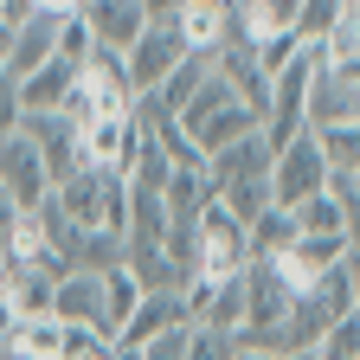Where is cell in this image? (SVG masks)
I'll list each match as a JSON object with an SVG mask.
<instances>
[{
  "mask_svg": "<svg viewBox=\"0 0 360 360\" xmlns=\"http://www.w3.org/2000/svg\"><path fill=\"white\" fill-rule=\"evenodd\" d=\"M174 129L193 142V155H200V161H212L219 148L245 142V135H251V129H264V122H257V110H245V103H238V90L225 84L219 71H206V84L187 97V110L174 116Z\"/></svg>",
  "mask_w": 360,
  "mask_h": 360,
  "instance_id": "cell-1",
  "label": "cell"
},
{
  "mask_svg": "<svg viewBox=\"0 0 360 360\" xmlns=\"http://www.w3.org/2000/svg\"><path fill=\"white\" fill-rule=\"evenodd\" d=\"M52 200L65 206V219L77 225V232H110V238L129 245V180L122 174L84 167V174L65 180V187H52Z\"/></svg>",
  "mask_w": 360,
  "mask_h": 360,
  "instance_id": "cell-2",
  "label": "cell"
},
{
  "mask_svg": "<svg viewBox=\"0 0 360 360\" xmlns=\"http://www.w3.org/2000/svg\"><path fill=\"white\" fill-rule=\"evenodd\" d=\"M245 270H251V232L219 200H206L193 212V283H232Z\"/></svg>",
  "mask_w": 360,
  "mask_h": 360,
  "instance_id": "cell-3",
  "label": "cell"
},
{
  "mask_svg": "<svg viewBox=\"0 0 360 360\" xmlns=\"http://www.w3.org/2000/svg\"><path fill=\"white\" fill-rule=\"evenodd\" d=\"M335 187V167L322 161V142L302 129V135H290V142L270 155V200H277L283 212L290 206H302V200H315V193H328Z\"/></svg>",
  "mask_w": 360,
  "mask_h": 360,
  "instance_id": "cell-4",
  "label": "cell"
},
{
  "mask_svg": "<svg viewBox=\"0 0 360 360\" xmlns=\"http://www.w3.org/2000/svg\"><path fill=\"white\" fill-rule=\"evenodd\" d=\"M315 65H322V45H302V52L270 77V103H264V142L270 148H283L290 135H302V110H309Z\"/></svg>",
  "mask_w": 360,
  "mask_h": 360,
  "instance_id": "cell-5",
  "label": "cell"
},
{
  "mask_svg": "<svg viewBox=\"0 0 360 360\" xmlns=\"http://www.w3.org/2000/svg\"><path fill=\"white\" fill-rule=\"evenodd\" d=\"M180 58H187V45L174 39V26H167V20H148V26H142V39H135L129 52H122L129 90H135V97H148V90H161V84L174 77V65H180Z\"/></svg>",
  "mask_w": 360,
  "mask_h": 360,
  "instance_id": "cell-6",
  "label": "cell"
},
{
  "mask_svg": "<svg viewBox=\"0 0 360 360\" xmlns=\"http://www.w3.org/2000/svg\"><path fill=\"white\" fill-rule=\"evenodd\" d=\"M0 187H7V200H13L20 212H32L45 193H52V174H45V155L26 142L20 129L7 135V142H0Z\"/></svg>",
  "mask_w": 360,
  "mask_h": 360,
  "instance_id": "cell-7",
  "label": "cell"
},
{
  "mask_svg": "<svg viewBox=\"0 0 360 360\" xmlns=\"http://www.w3.org/2000/svg\"><path fill=\"white\" fill-rule=\"evenodd\" d=\"M20 135L45 155V174H52V187H65L71 174H84V148H77V122L65 116H20Z\"/></svg>",
  "mask_w": 360,
  "mask_h": 360,
  "instance_id": "cell-8",
  "label": "cell"
},
{
  "mask_svg": "<svg viewBox=\"0 0 360 360\" xmlns=\"http://www.w3.org/2000/svg\"><path fill=\"white\" fill-rule=\"evenodd\" d=\"M270 148L264 142V129H251L245 142H232V148H219L212 161H206V174H212V193H232V187H257V180H270Z\"/></svg>",
  "mask_w": 360,
  "mask_h": 360,
  "instance_id": "cell-9",
  "label": "cell"
},
{
  "mask_svg": "<svg viewBox=\"0 0 360 360\" xmlns=\"http://www.w3.org/2000/svg\"><path fill=\"white\" fill-rule=\"evenodd\" d=\"M180 328H193V309H187V296H142L135 302V315L122 322V347H148V341H161V335H180Z\"/></svg>",
  "mask_w": 360,
  "mask_h": 360,
  "instance_id": "cell-10",
  "label": "cell"
},
{
  "mask_svg": "<svg viewBox=\"0 0 360 360\" xmlns=\"http://www.w3.org/2000/svg\"><path fill=\"white\" fill-rule=\"evenodd\" d=\"M84 26H90V39L103 52H129L142 39L148 13H142V0H84Z\"/></svg>",
  "mask_w": 360,
  "mask_h": 360,
  "instance_id": "cell-11",
  "label": "cell"
},
{
  "mask_svg": "<svg viewBox=\"0 0 360 360\" xmlns=\"http://www.w3.org/2000/svg\"><path fill=\"white\" fill-rule=\"evenodd\" d=\"M52 45H58V13H32L26 26H13V52H7V71L13 84H26L39 65H52Z\"/></svg>",
  "mask_w": 360,
  "mask_h": 360,
  "instance_id": "cell-12",
  "label": "cell"
},
{
  "mask_svg": "<svg viewBox=\"0 0 360 360\" xmlns=\"http://www.w3.org/2000/svg\"><path fill=\"white\" fill-rule=\"evenodd\" d=\"M52 315L71 328H97L103 335V277H90V270H71V277L52 290Z\"/></svg>",
  "mask_w": 360,
  "mask_h": 360,
  "instance_id": "cell-13",
  "label": "cell"
},
{
  "mask_svg": "<svg viewBox=\"0 0 360 360\" xmlns=\"http://www.w3.org/2000/svg\"><path fill=\"white\" fill-rule=\"evenodd\" d=\"M77 148H84V167L122 174V155H129V116H90V122L77 129Z\"/></svg>",
  "mask_w": 360,
  "mask_h": 360,
  "instance_id": "cell-14",
  "label": "cell"
},
{
  "mask_svg": "<svg viewBox=\"0 0 360 360\" xmlns=\"http://www.w3.org/2000/svg\"><path fill=\"white\" fill-rule=\"evenodd\" d=\"M71 84H77V65H65V58L39 65V71L20 84V116H58L65 97H71Z\"/></svg>",
  "mask_w": 360,
  "mask_h": 360,
  "instance_id": "cell-15",
  "label": "cell"
},
{
  "mask_svg": "<svg viewBox=\"0 0 360 360\" xmlns=\"http://www.w3.org/2000/svg\"><path fill=\"white\" fill-rule=\"evenodd\" d=\"M290 225L302 238H347V206H341V193L328 187V193H315V200H302V206H290Z\"/></svg>",
  "mask_w": 360,
  "mask_h": 360,
  "instance_id": "cell-16",
  "label": "cell"
},
{
  "mask_svg": "<svg viewBox=\"0 0 360 360\" xmlns=\"http://www.w3.org/2000/svg\"><path fill=\"white\" fill-rule=\"evenodd\" d=\"M0 290H7V302H13V315H20V322H32V315H52V277H45V270H7V283H0Z\"/></svg>",
  "mask_w": 360,
  "mask_h": 360,
  "instance_id": "cell-17",
  "label": "cell"
},
{
  "mask_svg": "<svg viewBox=\"0 0 360 360\" xmlns=\"http://www.w3.org/2000/svg\"><path fill=\"white\" fill-rule=\"evenodd\" d=\"M135 302H142V290H135V277L116 264V270H103V341H116L122 335V322L135 315Z\"/></svg>",
  "mask_w": 360,
  "mask_h": 360,
  "instance_id": "cell-18",
  "label": "cell"
},
{
  "mask_svg": "<svg viewBox=\"0 0 360 360\" xmlns=\"http://www.w3.org/2000/svg\"><path fill=\"white\" fill-rule=\"evenodd\" d=\"M322 142V161L335 167V180H360V122H341V129H309Z\"/></svg>",
  "mask_w": 360,
  "mask_h": 360,
  "instance_id": "cell-19",
  "label": "cell"
},
{
  "mask_svg": "<svg viewBox=\"0 0 360 360\" xmlns=\"http://www.w3.org/2000/svg\"><path fill=\"white\" fill-rule=\"evenodd\" d=\"M167 212H180V219H193L206 200H212V174L206 167H174V180H167Z\"/></svg>",
  "mask_w": 360,
  "mask_h": 360,
  "instance_id": "cell-20",
  "label": "cell"
},
{
  "mask_svg": "<svg viewBox=\"0 0 360 360\" xmlns=\"http://www.w3.org/2000/svg\"><path fill=\"white\" fill-rule=\"evenodd\" d=\"M341 13H347V0H296V26H290V32H296L302 45H322Z\"/></svg>",
  "mask_w": 360,
  "mask_h": 360,
  "instance_id": "cell-21",
  "label": "cell"
},
{
  "mask_svg": "<svg viewBox=\"0 0 360 360\" xmlns=\"http://www.w3.org/2000/svg\"><path fill=\"white\" fill-rule=\"evenodd\" d=\"M290 245H296V225H290V212H283V206H277V212H264V219L251 225V257H257V264L283 257Z\"/></svg>",
  "mask_w": 360,
  "mask_h": 360,
  "instance_id": "cell-22",
  "label": "cell"
},
{
  "mask_svg": "<svg viewBox=\"0 0 360 360\" xmlns=\"http://www.w3.org/2000/svg\"><path fill=\"white\" fill-rule=\"evenodd\" d=\"M322 58L341 65V58H360V0H347V13L335 20V32L322 39Z\"/></svg>",
  "mask_w": 360,
  "mask_h": 360,
  "instance_id": "cell-23",
  "label": "cell"
},
{
  "mask_svg": "<svg viewBox=\"0 0 360 360\" xmlns=\"http://www.w3.org/2000/svg\"><path fill=\"white\" fill-rule=\"evenodd\" d=\"M90 52H97V39H90L84 13H65V20H58V45H52V58H65V65H84Z\"/></svg>",
  "mask_w": 360,
  "mask_h": 360,
  "instance_id": "cell-24",
  "label": "cell"
},
{
  "mask_svg": "<svg viewBox=\"0 0 360 360\" xmlns=\"http://www.w3.org/2000/svg\"><path fill=\"white\" fill-rule=\"evenodd\" d=\"M296 52H302V39H296V32H277V39L251 45V58H257V71H264V77H277V71H283V65H290Z\"/></svg>",
  "mask_w": 360,
  "mask_h": 360,
  "instance_id": "cell-25",
  "label": "cell"
},
{
  "mask_svg": "<svg viewBox=\"0 0 360 360\" xmlns=\"http://www.w3.org/2000/svg\"><path fill=\"white\" fill-rule=\"evenodd\" d=\"M232 354H238L232 335H212V328H193L187 335V360H232Z\"/></svg>",
  "mask_w": 360,
  "mask_h": 360,
  "instance_id": "cell-26",
  "label": "cell"
},
{
  "mask_svg": "<svg viewBox=\"0 0 360 360\" xmlns=\"http://www.w3.org/2000/svg\"><path fill=\"white\" fill-rule=\"evenodd\" d=\"M187 335H193V328L161 335V341H148V347H135V360H187Z\"/></svg>",
  "mask_w": 360,
  "mask_h": 360,
  "instance_id": "cell-27",
  "label": "cell"
},
{
  "mask_svg": "<svg viewBox=\"0 0 360 360\" xmlns=\"http://www.w3.org/2000/svg\"><path fill=\"white\" fill-rule=\"evenodd\" d=\"M13 129H20V84L0 71V142H7Z\"/></svg>",
  "mask_w": 360,
  "mask_h": 360,
  "instance_id": "cell-28",
  "label": "cell"
},
{
  "mask_svg": "<svg viewBox=\"0 0 360 360\" xmlns=\"http://www.w3.org/2000/svg\"><path fill=\"white\" fill-rule=\"evenodd\" d=\"M335 193H341V206H347V251H360V193L347 187V180H335Z\"/></svg>",
  "mask_w": 360,
  "mask_h": 360,
  "instance_id": "cell-29",
  "label": "cell"
},
{
  "mask_svg": "<svg viewBox=\"0 0 360 360\" xmlns=\"http://www.w3.org/2000/svg\"><path fill=\"white\" fill-rule=\"evenodd\" d=\"M13 219H20V206L7 200V187H0V245H7V232H13Z\"/></svg>",
  "mask_w": 360,
  "mask_h": 360,
  "instance_id": "cell-30",
  "label": "cell"
},
{
  "mask_svg": "<svg viewBox=\"0 0 360 360\" xmlns=\"http://www.w3.org/2000/svg\"><path fill=\"white\" fill-rule=\"evenodd\" d=\"M7 52H13V26L0 20V65H7Z\"/></svg>",
  "mask_w": 360,
  "mask_h": 360,
  "instance_id": "cell-31",
  "label": "cell"
},
{
  "mask_svg": "<svg viewBox=\"0 0 360 360\" xmlns=\"http://www.w3.org/2000/svg\"><path fill=\"white\" fill-rule=\"evenodd\" d=\"M277 360H315V354H277Z\"/></svg>",
  "mask_w": 360,
  "mask_h": 360,
  "instance_id": "cell-32",
  "label": "cell"
},
{
  "mask_svg": "<svg viewBox=\"0 0 360 360\" xmlns=\"http://www.w3.org/2000/svg\"><path fill=\"white\" fill-rule=\"evenodd\" d=\"M232 360H264V354H232Z\"/></svg>",
  "mask_w": 360,
  "mask_h": 360,
  "instance_id": "cell-33",
  "label": "cell"
},
{
  "mask_svg": "<svg viewBox=\"0 0 360 360\" xmlns=\"http://www.w3.org/2000/svg\"><path fill=\"white\" fill-rule=\"evenodd\" d=\"M0 283H7V257H0Z\"/></svg>",
  "mask_w": 360,
  "mask_h": 360,
  "instance_id": "cell-34",
  "label": "cell"
},
{
  "mask_svg": "<svg viewBox=\"0 0 360 360\" xmlns=\"http://www.w3.org/2000/svg\"><path fill=\"white\" fill-rule=\"evenodd\" d=\"M354 322H360V309H354Z\"/></svg>",
  "mask_w": 360,
  "mask_h": 360,
  "instance_id": "cell-35",
  "label": "cell"
}]
</instances>
